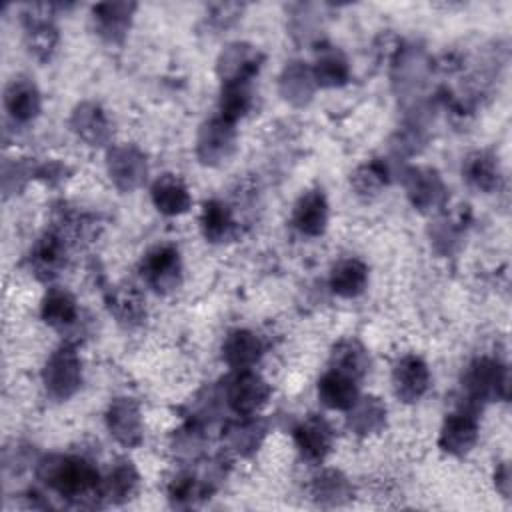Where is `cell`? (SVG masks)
<instances>
[{
  "label": "cell",
  "instance_id": "obj_31",
  "mask_svg": "<svg viewBox=\"0 0 512 512\" xmlns=\"http://www.w3.org/2000/svg\"><path fill=\"white\" fill-rule=\"evenodd\" d=\"M312 76L320 86H342L348 80V62L336 48L324 50L314 64Z\"/></svg>",
  "mask_w": 512,
  "mask_h": 512
},
{
  "label": "cell",
  "instance_id": "obj_27",
  "mask_svg": "<svg viewBox=\"0 0 512 512\" xmlns=\"http://www.w3.org/2000/svg\"><path fill=\"white\" fill-rule=\"evenodd\" d=\"M40 314L48 326H54V328L70 326L78 318L76 298L64 288H50L42 298Z\"/></svg>",
  "mask_w": 512,
  "mask_h": 512
},
{
  "label": "cell",
  "instance_id": "obj_35",
  "mask_svg": "<svg viewBox=\"0 0 512 512\" xmlns=\"http://www.w3.org/2000/svg\"><path fill=\"white\" fill-rule=\"evenodd\" d=\"M264 424L256 418H244L240 422L230 424V428L226 430V438L232 444V448H236L238 452H250L256 450L260 440L264 438Z\"/></svg>",
  "mask_w": 512,
  "mask_h": 512
},
{
  "label": "cell",
  "instance_id": "obj_1",
  "mask_svg": "<svg viewBox=\"0 0 512 512\" xmlns=\"http://www.w3.org/2000/svg\"><path fill=\"white\" fill-rule=\"evenodd\" d=\"M38 476L60 496L80 500L90 494L100 496V476L96 468L80 456H48L38 466Z\"/></svg>",
  "mask_w": 512,
  "mask_h": 512
},
{
  "label": "cell",
  "instance_id": "obj_37",
  "mask_svg": "<svg viewBox=\"0 0 512 512\" xmlns=\"http://www.w3.org/2000/svg\"><path fill=\"white\" fill-rule=\"evenodd\" d=\"M494 482H496V488L502 492V496H508L510 494V470H508V464L502 462L496 472H494Z\"/></svg>",
  "mask_w": 512,
  "mask_h": 512
},
{
  "label": "cell",
  "instance_id": "obj_23",
  "mask_svg": "<svg viewBox=\"0 0 512 512\" xmlns=\"http://www.w3.org/2000/svg\"><path fill=\"white\" fill-rule=\"evenodd\" d=\"M368 284V268L358 258L340 260L330 272V288L342 298H354L364 292Z\"/></svg>",
  "mask_w": 512,
  "mask_h": 512
},
{
  "label": "cell",
  "instance_id": "obj_16",
  "mask_svg": "<svg viewBox=\"0 0 512 512\" xmlns=\"http://www.w3.org/2000/svg\"><path fill=\"white\" fill-rule=\"evenodd\" d=\"M106 304L110 314L118 320L122 326H138L146 318V306H144V296L140 290L132 284H118L114 286L108 296Z\"/></svg>",
  "mask_w": 512,
  "mask_h": 512
},
{
  "label": "cell",
  "instance_id": "obj_18",
  "mask_svg": "<svg viewBox=\"0 0 512 512\" xmlns=\"http://www.w3.org/2000/svg\"><path fill=\"white\" fill-rule=\"evenodd\" d=\"M152 202L158 212L166 216H178L184 214L190 208V192L182 178L174 174H164L152 184Z\"/></svg>",
  "mask_w": 512,
  "mask_h": 512
},
{
  "label": "cell",
  "instance_id": "obj_26",
  "mask_svg": "<svg viewBox=\"0 0 512 512\" xmlns=\"http://www.w3.org/2000/svg\"><path fill=\"white\" fill-rule=\"evenodd\" d=\"M200 228L206 240L210 242H224L230 240L234 230H236V222L232 218L230 208L220 202V200H208L202 206L200 212Z\"/></svg>",
  "mask_w": 512,
  "mask_h": 512
},
{
  "label": "cell",
  "instance_id": "obj_14",
  "mask_svg": "<svg viewBox=\"0 0 512 512\" xmlns=\"http://www.w3.org/2000/svg\"><path fill=\"white\" fill-rule=\"evenodd\" d=\"M292 224L308 236H320L328 224V202L320 190L304 192L292 210Z\"/></svg>",
  "mask_w": 512,
  "mask_h": 512
},
{
  "label": "cell",
  "instance_id": "obj_28",
  "mask_svg": "<svg viewBox=\"0 0 512 512\" xmlns=\"http://www.w3.org/2000/svg\"><path fill=\"white\" fill-rule=\"evenodd\" d=\"M72 130L90 144H102L110 136V124L96 104H80L72 114Z\"/></svg>",
  "mask_w": 512,
  "mask_h": 512
},
{
  "label": "cell",
  "instance_id": "obj_24",
  "mask_svg": "<svg viewBox=\"0 0 512 512\" xmlns=\"http://www.w3.org/2000/svg\"><path fill=\"white\" fill-rule=\"evenodd\" d=\"M330 366L332 370H338L358 380L368 372L370 356L368 350L356 338H344L332 348Z\"/></svg>",
  "mask_w": 512,
  "mask_h": 512
},
{
  "label": "cell",
  "instance_id": "obj_6",
  "mask_svg": "<svg viewBox=\"0 0 512 512\" xmlns=\"http://www.w3.org/2000/svg\"><path fill=\"white\" fill-rule=\"evenodd\" d=\"M430 386V372L420 356H402L392 370V388L402 402L420 400Z\"/></svg>",
  "mask_w": 512,
  "mask_h": 512
},
{
  "label": "cell",
  "instance_id": "obj_29",
  "mask_svg": "<svg viewBox=\"0 0 512 512\" xmlns=\"http://www.w3.org/2000/svg\"><path fill=\"white\" fill-rule=\"evenodd\" d=\"M348 412V426L362 436L378 432L386 422V406L376 396L358 398Z\"/></svg>",
  "mask_w": 512,
  "mask_h": 512
},
{
  "label": "cell",
  "instance_id": "obj_33",
  "mask_svg": "<svg viewBox=\"0 0 512 512\" xmlns=\"http://www.w3.org/2000/svg\"><path fill=\"white\" fill-rule=\"evenodd\" d=\"M252 106V92L248 88V82H230L224 84L222 96H220V118L228 122H236L242 118Z\"/></svg>",
  "mask_w": 512,
  "mask_h": 512
},
{
  "label": "cell",
  "instance_id": "obj_8",
  "mask_svg": "<svg viewBox=\"0 0 512 512\" xmlns=\"http://www.w3.org/2000/svg\"><path fill=\"white\" fill-rule=\"evenodd\" d=\"M478 440V422L470 412H454L450 414L438 436V446L442 452L452 456L468 454Z\"/></svg>",
  "mask_w": 512,
  "mask_h": 512
},
{
  "label": "cell",
  "instance_id": "obj_12",
  "mask_svg": "<svg viewBox=\"0 0 512 512\" xmlns=\"http://www.w3.org/2000/svg\"><path fill=\"white\" fill-rule=\"evenodd\" d=\"M136 10L134 2H102L92 8L96 32L108 42H120L128 28L132 14Z\"/></svg>",
  "mask_w": 512,
  "mask_h": 512
},
{
  "label": "cell",
  "instance_id": "obj_17",
  "mask_svg": "<svg viewBox=\"0 0 512 512\" xmlns=\"http://www.w3.org/2000/svg\"><path fill=\"white\" fill-rule=\"evenodd\" d=\"M262 342L250 330H232L222 344V358L234 370H250L262 356Z\"/></svg>",
  "mask_w": 512,
  "mask_h": 512
},
{
  "label": "cell",
  "instance_id": "obj_21",
  "mask_svg": "<svg viewBox=\"0 0 512 512\" xmlns=\"http://www.w3.org/2000/svg\"><path fill=\"white\" fill-rule=\"evenodd\" d=\"M318 398L332 410H350L358 400V384L352 376L330 368L318 382Z\"/></svg>",
  "mask_w": 512,
  "mask_h": 512
},
{
  "label": "cell",
  "instance_id": "obj_3",
  "mask_svg": "<svg viewBox=\"0 0 512 512\" xmlns=\"http://www.w3.org/2000/svg\"><path fill=\"white\" fill-rule=\"evenodd\" d=\"M464 390L468 400L474 402H488L496 398L506 400L510 390L508 368L488 358L474 360L464 374Z\"/></svg>",
  "mask_w": 512,
  "mask_h": 512
},
{
  "label": "cell",
  "instance_id": "obj_13",
  "mask_svg": "<svg viewBox=\"0 0 512 512\" xmlns=\"http://www.w3.org/2000/svg\"><path fill=\"white\" fill-rule=\"evenodd\" d=\"M262 54L248 44H230L220 56V74L224 84L248 82L260 68Z\"/></svg>",
  "mask_w": 512,
  "mask_h": 512
},
{
  "label": "cell",
  "instance_id": "obj_11",
  "mask_svg": "<svg viewBox=\"0 0 512 512\" xmlns=\"http://www.w3.org/2000/svg\"><path fill=\"white\" fill-rule=\"evenodd\" d=\"M108 172L118 188L132 190L146 176V158L134 146H116L108 154Z\"/></svg>",
  "mask_w": 512,
  "mask_h": 512
},
{
  "label": "cell",
  "instance_id": "obj_2",
  "mask_svg": "<svg viewBox=\"0 0 512 512\" xmlns=\"http://www.w3.org/2000/svg\"><path fill=\"white\" fill-rule=\"evenodd\" d=\"M42 382L54 400H68L74 396L82 384V362L78 354L68 346L52 352L44 364Z\"/></svg>",
  "mask_w": 512,
  "mask_h": 512
},
{
  "label": "cell",
  "instance_id": "obj_32",
  "mask_svg": "<svg viewBox=\"0 0 512 512\" xmlns=\"http://www.w3.org/2000/svg\"><path fill=\"white\" fill-rule=\"evenodd\" d=\"M350 184L360 196H376L388 184V168L378 158L368 160L354 170V174L350 176Z\"/></svg>",
  "mask_w": 512,
  "mask_h": 512
},
{
  "label": "cell",
  "instance_id": "obj_15",
  "mask_svg": "<svg viewBox=\"0 0 512 512\" xmlns=\"http://www.w3.org/2000/svg\"><path fill=\"white\" fill-rule=\"evenodd\" d=\"M64 256H66V248H64L62 236L54 232H46L42 238H38V242L34 244L28 256L30 270L36 278L50 280L58 276L60 268L64 266Z\"/></svg>",
  "mask_w": 512,
  "mask_h": 512
},
{
  "label": "cell",
  "instance_id": "obj_9",
  "mask_svg": "<svg viewBox=\"0 0 512 512\" xmlns=\"http://www.w3.org/2000/svg\"><path fill=\"white\" fill-rule=\"evenodd\" d=\"M294 442L306 460L322 462L332 450L334 432L324 418L308 416L294 428Z\"/></svg>",
  "mask_w": 512,
  "mask_h": 512
},
{
  "label": "cell",
  "instance_id": "obj_4",
  "mask_svg": "<svg viewBox=\"0 0 512 512\" xmlns=\"http://www.w3.org/2000/svg\"><path fill=\"white\" fill-rule=\"evenodd\" d=\"M140 270L150 288H154L160 294L172 292L180 286V280H182L180 252L170 244L154 246L142 258Z\"/></svg>",
  "mask_w": 512,
  "mask_h": 512
},
{
  "label": "cell",
  "instance_id": "obj_7",
  "mask_svg": "<svg viewBox=\"0 0 512 512\" xmlns=\"http://www.w3.org/2000/svg\"><path fill=\"white\" fill-rule=\"evenodd\" d=\"M106 426L110 434L124 446H138L144 438L140 408L132 398H116L106 412Z\"/></svg>",
  "mask_w": 512,
  "mask_h": 512
},
{
  "label": "cell",
  "instance_id": "obj_34",
  "mask_svg": "<svg viewBox=\"0 0 512 512\" xmlns=\"http://www.w3.org/2000/svg\"><path fill=\"white\" fill-rule=\"evenodd\" d=\"M312 494L322 504H340L350 496V484L340 472L326 470L314 478Z\"/></svg>",
  "mask_w": 512,
  "mask_h": 512
},
{
  "label": "cell",
  "instance_id": "obj_19",
  "mask_svg": "<svg viewBox=\"0 0 512 512\" xmlns=\"http://www.w3.org/2000/svg\"><path fill=\"white\" fill-rule=\"evenodd\" d=\"M406 190L412 204L420 210H432L444 200V184L430 168H412L406 176Z\"/></svg>",
  "mask_w": 512,
  "mask_h": 512
},
{
  "label": "cell",
  "instance_id": "obj_22",
  "mask_svg": "<svg viewBox=\"0 0 512 512\" xmlns=\"http://www.w3.org/2000/svg\"><path fill=\"white\" fill-rule=\"evenodd\" d=\"M462 174L466 182L480 192H494L500 184V166L490 152H472L462 164Z\"/></svg>",
  "mask_w": 512,
  "mask_h": 512
},
{
  "label": "cell",
  "instance_id": "obj_25",
  "mask_svg": "<svg viewBox=\"0 0 512 512\" xmlns=\"http://www.w3.org/2000/svg\"><path fill=\"white\" fill-rule=\"evenodd\" d=\"M138 480L140 476L134 464L128 460H120L110 468L108 476L100 480V496L108 498L110 502H124L136 492Z\"/></svg>",
  "mask_w": 512,
  "mask_h": 512
},
{
  "label": "cell",
  "instance_id": "obj_36",
  "mask_svg": "<svg viewBox=\"0 0 512 512\" xmlns=\"http://www.w3.org/2000/svg\"><path fill=\"white\" fill-rule=\"evenodd\" d=\"M168 496H170L172 504L188 506V504H194L198 498L206 496V484L200 482L192 474H182L172 480V484L168 488Z\"/></svg>",
  "mask_w": 512,
  "mask_h": 512
},
{
  "label": "cell",
  "instance_id": "obj_30",
  "mask_svg": "<svg viewBox=\"0 0 512 512\" xmlns=\"http://www.w3.org/2000/svg\"><path fill=\"white\" fill-rule=\"evenodd\" d=\"M38 16L40 14H36V6H32V14L28 18V28H26L28 48L36 58L48 60L56 48L58 34H56V28L46 18H38Z\"/></svg>",
  "mask_w": 512,
  "mask_h": 512
},
{
  "label": "cell",
  "instance_id": "obj_10",
  "mask_svg": "<svg viewBox=\"0 0 512 512\" xmlns=\"http://www.w3.org/2000/svg\"><path fill=\"white\" fill-rule=\"evenodd\" d=\"M234 142L236 132L232 122L224 118L210 120L206 126H202V132L198 136V156L204 164L222 162L232 154Z\"/></svg>",
  "mask_w": 512,
  "mask_h": 512
},
{
  "label": "cell",
  "instance_id": "obj_5",
  "mask_svg": "<svg viewBox=\"0 0 512 512\" xmlns=\"http://www.w3.org/2000/svg\"><path fill=\"white\" fill-rule=\"evenodd\" d=\"M270 396L268 382L250 370H238V374L228 382L226 400L230 408L240 416H252L260 410Z\"/></svg>",
  "mask_w": 512,
  "mask_h": 512
},
{
  "label": "cell",
  "instance_id": "obj_20",
  "mask_svg": "<svg viewBox=\"0 0 512 512\" xmlns=\"http://www.w3.org/2000/svg\"><path fill=\"white\" fill-rule=\"evenodd\" d=\"M40 92L28 78H14L4 90V106L18 122H28L40 112Z\"/></svg>",
  "mask_w": 512,
  "mask_h": 512
}]
</instances>
